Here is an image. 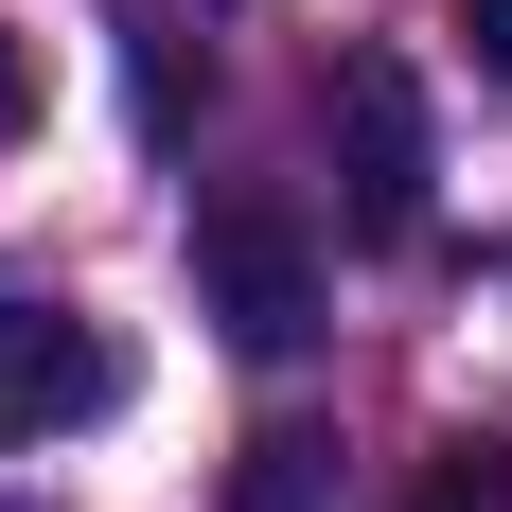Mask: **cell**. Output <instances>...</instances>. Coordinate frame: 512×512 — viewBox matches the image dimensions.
<instances>
[{"label": "cell", "mask_w": 512, "mask_h": 512, "mask_svg": "<svg viewBox=\"0 0 512 512\" xmlns=\"http://www.w3.org/2000/svg\"><path fill=\"white\" fill-rule=\"evenodd\" d=\"M195 301L230 318V354H318V318H336V283H318V230L301 195H265V177H230V195L195 212Z\"/></svg>", "instance_id": "6da1fadb"}, {"label": "cell", "mask_w": 512, "mask_h": 512, "mask_svg": "<svg viewBox=\"0 0 512 512\" xmlns=\"http://www.w3.org/2000/svg\"><path fill=\"white\" fill-rule=\"evenodd\" d=\"M336 195H354V248H424V89H407V53H336Z\"/></svg>", "instance_id": "7a4b0ae2"}, {"label": "cell", "mask_w": 512, "mask_h": 512, "mask_svg": "<svg viewBox=\"0 0 512 512\" xmlns=\"http://www.w3.org/2000/svg\"><path fill=\"white\" fill-rule=\"evenodd\" d=\"M124 407V354H106L71 301H0V442H53V424Z\"/></svg>", "instance_id": "3957f363"}, {"label": "cell", "mask_w": 512, "mask_h": 512, "mask_svg": "<svg viewBox=\"0 0 512 512\" xmlns=\"http://www.w3.org/2000/svg\"><path fill=\"white\" fill-rule=\"evenodd\" d=\"M124 89H142V142H195V106H212V36L177 18V0H124Z\"/></svg>", "instance_id": "277c9868"}, {"label": "cell", "mask_w": 512, "mask_h": 512, "mask_svg": "<svg viewBox=\"0 0 512 512\" xmlns=\"http://www.w3.org/2000/svg\"><path fill=\"white\" fill-rule=\"evenodd\" d=\"M230 512H336V442H318V424H265L248 477H230Z\"/></svg>", "instance_id": "5b68a950"}, {"label": "cell", "mask_w": 512, "mask_h": 512, "mask_svg": "<svg viewBox=\"0 0 512 512\" xmlns=\"http://www.w3.org/2000/svg\"><path fill=\"white\" fill-rule=\"evenodd\" d=\"M460 36H477V71L512 89V0H460Z\"/></svg>", "instance_id": "8992f818"}, {"label": "cell", "mask_w": 512, "mask_h": 512, "mask_svg": "<svg viewBox=\"0 0 512 512\" xmlns=\"http://www.w3.org/2000/svg\"><path fill=\"white\" fill-rule=\"evenodd\" d=\"M18 124H36V53L0 36V142H18Z\"/></svg>", "instance_id": "52a82bcc"}, {"label": "cell", "mask_w": 512, "mask_h": 512, "mask_svg": "<svg viewBox=\"0 0 512 512\" xmlns=\"http://www.w3.org/2000/svg\"><path fill=\"white\" fill-rule=\"evenodd\" d=\"M18 512H36V495H18Z\"/></svg>", "instance_id": "ba28073f"}]
</instances>
